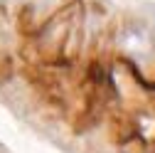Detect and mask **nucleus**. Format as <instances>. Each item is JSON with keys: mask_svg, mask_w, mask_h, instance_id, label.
Returning <instances> with one entry per match:
<instances>
[{"mask_svg": "<svg viewBox=\"0 0 155 153\" xmlns=\"http://www.w3.org/2000/svg\"><path fill=\"white\" fill-rule=\"evenodd\" d=\"M116 42H118V47L126 54L135 57V59H143V57H148L153 52V37H150V32L143 25H126V27H121Z\"/></svg>", "mask_w": 155, "mask_h": 153, "instance_id": "obj_1", "label": "nucleus"}, {"mask_svg": "<svg viewBox=\"0 0 155 153\" xmlns=\"http://www.w3.org/2000/svg\"><path fill=\"white\" fill-rule=\"evenodd\" d=\"M0 3H12V0H0Z\"/></svg>", "mask_w": 155, "mask_h": 153, "instance_id": "obj_2", "label": "nucleus"}]
</instances>
